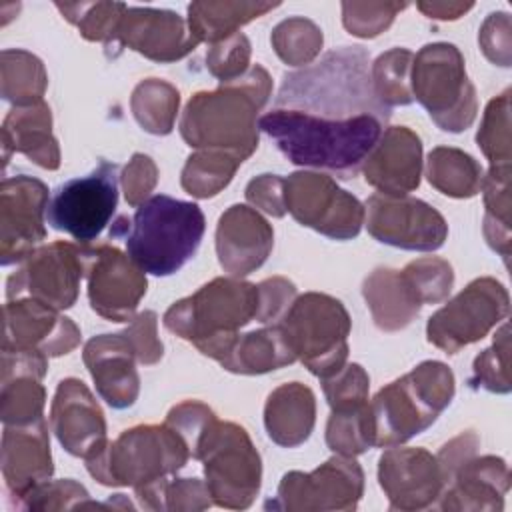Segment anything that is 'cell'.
<instances>
[{"label": "cell", "instance_id": "obj_1", "mask_svg": "<svg viewBox=\"0 0 512 512\" xmlns=\"http://www.w3.org/2000/svg\"><path fill=\"white\" fill-rule=\"evenodd\" d=\"M370 56L362 46H342L326 52L318 62L288 72L272 108L296 110L308 116L342 122L356 116L390 120L372 86Z\"/></svg>", "mask_w": 512, "mask_h": 512}, {"label": "cell", "instance_id": "obj_2", "mask_svg": "<svg viewBox=\"0 0 512 512\" xmlns=\"http://www.w3.org/2000/svg\"><path fill=\"white\" fill-rule=\"evenodd\" d=\"M384 124L376 116L330 122L284 108H272L258 118V130L268 134L292 164L328 170L340 178H354L362 170Z\"/></svg>", "mask_w": 512, "mask_h": 512}, {"label": "cell", "instance_id": "obj_3", "mask_svg": "<svg viewBox=\"0 0 512 512\" xmlns=\"http://www.w3.org/2000/svg\"><path fill=\"white\" fill-rule=\"evenodd\" d=\"M272 94L270 74L254 64L212 92L194 94L180 118L184 142L246 160L258 148V114Z\"/></svg>", "mask_w": 512, "mask_h": 512}, {"label": "cell", "instance_id": "obj_4", "mask_svg": "<svg viewBox=\"0 0 512 512\" xmlns=\"http://www.w3.org/2000/svg\"><path fill=\"white\" fill-rule=\"evenodd\" d=\"M204 228L198 204L156 194L144 200L130 218L124 236L126 254L146 274L170 276L196 254Z\"/></svg>", "mask_w": 512, "mask_h": 512}, {"label": "cell", "instance_id": "obj_5", "mask_svg": "<svg viewBox=\"0 0 512 512\" xmlns=\"http://www.w3.org/2000/svg\"><path fill=\"white\" fill-rule=\"evenodd\" d=\"M454 398V374L438 360H426L380 388L370 402L374 446L390 448L430 428Z\"/></svg>", "mask_w": 512, "mask_h": 512}, {"label": "cell", "instance_id": "obj_6", "mask_svg": "<svg viewBox=\"0 0 512 512\" xmlns=\"http://www.w3.org/2000/svg\"><path fill=\"white\" fill-rule=\"evenodd\" d=\"M258 312V286L240 278H214L194 294L174 302L164 314V326L192 342L204 356L216 354Z\"/></svg>", "mask_w": 512, "mask_h": 512}, {"label": "cell", "instance_id": "obj_7", "mask_svg": "<svg viewBox=\"0 0 512 512\" xmlns=\"http://www.w3.org/2000/svg\"><path fill=\"white\" fill-rule=\"evenodd\" d=\"M190 450L180 434L164 424H140L90 456L86 470L104 486H132L134 492L168 482L186 466Z\"/></svg>", "mask_w": 512, "mask_h": 512}, {"label": "cell", "instance_id": "obj_8", "mask_svg": "<svg viewBox=\"0 0 512 512\" xmlns=\"http://www.w3.org/2000/svg\"><path fill=\"white\" fill-rule=\"evenodd\" d=\"M278 326L296 360L320 380L346 364L352 320L340 300L320 292L296 296Z\"/></svg>", "mask_w": 512, "mask_h": 512}, {"label": "cell", "instance_id": "obj_9", "mask_svg": "<svg viewBox=\"0 0 512 512\" xmlns=\"http://www.w3.org/2000/svg\"><path fill=\"white\" fill-rule=\"evenodd\" d=\"M412 96L432 122L446 132L466 130L478 112L476 90L468 80L464 58L454 44H426L414 54L410 74Z\"/></svg>", "mask_w": 512, "mask_h": 512}, {"label": "cell", "instance_id": "obj_10", "mask_svg": "<svg viewBox=\"0 0 512 512\" xmlns=\"http://www.w3.org/2000/svg\"><path fill=\"white\" fill-rule=\"evenodd\" d=\"M196 460H202L204 464L206 486L214 504L230 510H244L254 502L260 490L262 462L242 426L216 420L204 438Z\"/></svg>", "mask_w": 512, "mask_h": 512}, {"label": "cell", "instance_id": "obj_11", "mask_svg": "<svg viewBox=\"0 0 512 512\" xmlns=\"http://www.w3.org/2000/svg\"><path fill=\"white\" fill-rule=\"evenodd\" d=\"M510 312L508 290L490 276L472 280L448 304L436 310L428 324V342L446 354L482 340Z\"/></svg>", "mask_w": 512, "mask_h": 512}, {"label": "cell", "instance_id": "obj_12", "mask_svg": "<svg viewBox=\"0 0 512 512\" xmlns=\"http://www.w3.org/2000/svg\"><path fill=\"white\" fill-rule=\"evenodd\" d=\"M118 204V164H100L82 178L60 184L48 202L46 220L54 230L70 234L80 244L100 236Z\"/></svg>", "mask_w": 512, "mask_h": 512}, {"label": "cell", "instance_id": "obj_13", "mask_svg": "<svg viewBox=\"0 0 512 512\" xmlns=\"http://www.w3.org/2000/svg\"><path fill=\"white\" fill-rule=\"evenodd\" d=\"M86 248L64 240L36 248L8 276L6 300L32 298L58 312L72 308L86 276Z\"/></svg>", "mask_w": 512, "mask_h": 512}, {"label": "cell", "instance_id": "obj_14", "mask_svg": "<svg viewBox=\"0 0 512 512\" xmlns=\"http://www.w3.org/2000/svg\"><path fill=\"white\" fill-rule=\"evenodd\" d=\"M284 206L296 222L334 240L356 238L366 210L328 174L294 172L284 178Z\"/></svg>", "mask_w": 512, "mask_h": 512}, {"label": "cell", "instance_id": "obj_15", "mask_svg": "<svg viewBox=\"0 0 512 512\" xmlns=\"http://www.w3.org/2000/svg\"><path fill=\"white\" fill-rule=\"evenodd\" d=\"M364 492V472L354 456L334 454L312 472H288L266 508L288 512L354 510Z\"/></svg>", "mask_w": 512, "mask_h": 512}, {"label": "cell", "instance_id": "obj_16", "mask_svg": "<svg viewBox=\"0 0 512 512\" xmlns=\"http://www.w3.org/2000/svg\"><path fill=\"white\" fill-rule=\"evenodd\" d=\"M364 210L368 234L388 246L432 252L438 250L448 236L444 216L424 200L412 196L372 194Z\"/></svg>", "mask_w": 512, "mask_h": 512}, {"label": "cell", "instance_id": "obj_17", "mask_svg": "<svg viewBox=\"0 0 512 512\" xmlns=\"http://www.w3.org/2000/svg\"><path fill=\"white\" fill-rule=\"evenodd\" d=\"M86 280L92 310L112 322H128L146 294V272L110 244L86 248Z\"/></svg>", "mask_w": 512, "mask_h": 512}, {"label": "cell", "instance_id": "obj_18", "mask_svg": "<svg viewBox=\"0 0 512 512\" xmlns=\"http://www.w3.org/2000/svg\"><path fill=\"white\" fill-rule=\"evenodd\" d=\"M48 202V188L38 178L18 174L2 180L0 260L4 266L20 264L46 238L44 218Z\"/></svg>", "mask_w": 512, "mask_h": 512}, {"label": "cell", "instance_id": "obj_19", "mask_svg": "<svg viewBox=\"0 0 512 512\" xmlns=\"http://www.w3.org/2000/svg\"><path fill=\"white\" fill-rule=\"evenodd\" d=\"M378 482L390 510L402 512L434 506L444 490L438 460L424 448L390 446L378 460Z\"/></svg>", "mask_w": 512, "mask_h": 512}, {"label": "cell", "instance_id": "obj_20", "mask_svg": "<svg viewBox=\"0 0 512 512\" xmlns=\"http://www.w3.org/2000/svg\"><path fill=\"white\" fill-rule=\"evenodd\" d=\"M80 344V328L58 310L18 298L4 304L2 350H34L50 356L72 352Z\"/></svg>", "mask_w": 512, "mask_h": 512}, {"label": "cell", "instance_id": "obj_21", "mask_svg": "<svg viewBox=\"0 0 512 512\" xmlns=\"http://www.w3.org/2000/svg\"><path fill=\"white\" fill-rule=\"evenodd\" d=\"M50 428L60 446L88 460L106 446V420L92 392L78 378H64L50 406Z\"/></svg>", "mask_w": 512, "mask_h": 512}, {"label": "cell", "instance_id": "obj_22", "mask_svg": "<svg viewBox=\"0 0 512 512\" xmlns=\"http://www.w3.org/2000/svg\"><path fill=\"white\" fill-rule=\"evenodd\" d=\"M114 44L128 46L154 62H176L200 42L190 32L188 22L172 10L126 8Z\"/></svg>", "mask_w": 512, "mask_h": 512}, {"label": "cell", "instance_id": "obj_23", "mask_svg": "<svg viewBox=\"0 0 512 512\" xmlns=\"http://www.w3.org/2000/svg\"><path fill=\"white\" fill-rule=\"evenodd\" d=\"M366 182L386 196H408L422 176V142L406 126H388L362 164Z\"/></svg>", "mask_w": 512, "mask_h": 512}, {"label": "cell", "instance_id": "obj_24", "mask_svg": "<svg viewBox=\"0 0 512 512\" xmlns=\"http://www.w3.org/2000/svg\"><path fill=\"white\" fill-rule=\"evenodd\" d=\"M274 230L256 208L230 206L216 226V254L220 266L234 278L258 270L270 256Z\"/></svg>", "mask_w": 512, "mask_h": 512}, {"label": "cell", "instance_id": "obj_25", "mask_svg": "<svg viewBox=\"0 0 512 512\" xmlns=\"http://www.w3.org/2000/svg\"><path fill=\"white\" fill-rule=\"evenodd\" d=\"M82 360L96 384L98 394L112 408H128L140 392V378L134 362L136 352L124 332L100 334L86 342Z\"/></svg>", "mask_w": 512, "mask_h": 512}, {"label": "cell", "instance_id": "obj_26", "mask_svg": "<svg viewBox=\"0 0 512 512\" xmlns=\"http://www.w3.org/2000/svg\"><path fill=\"white\" fill-rule=\"evenodd\" d=\"M54 472L48 426L44 418L30 424H4L2 476L8 492L20 502L32 488L50 480Z\"/></svg>", "mask_w": 512, "mask_h": 512}, {"label": "cell", "instance_id": "obj_27", "mask_svg": "<svg viewBox=\"0 0 512 512\" xmlns=\"http://www.w3.org/2000/svg\"><path fill=\"white\" fill-rule=\"evenodd\" d=\"M510 488L508 464L498 456L468 458L444 486L438 506L442 510L500 512Z\"/></svg>", "mask_w": 512, "mask_h": 512}, {"label": "cell", "instance_id": "obj_28", "mask_svg": "<svg viewBox=\"0 0 512 512\" xmlns=\"http://www.w3.org/2000/svg\"><path fill=\"white\" fill-rule=\"evenodd\" d=\"M4 164L12 152L24 154L46 170L60 166L58 140L52 134V114L46 102L32 106H14L2 124Z\"/></svg>", "mask_w": 512, "mask_h": 512}, {"label": "cell", "instance_id": "obj_29", "mask_svg": "<svg viewBox=\"0 0 512 512\" xmlns=\"http://www.w3.org/2000/svg\"><path fill=\"white\" fill-rule=\"evenodd\" d=\"M374 324L384 332L406 328L420 312L422 300L404 270L376 268L362 284Z\"/></svg>", "mask_w": 512, "mask_h": 512}, {"label": "cell", "instance_id": "obj_30", "mask_svg": "<svg viewBox=\"0 0 512 512\" xmlns=\"http://www.w3.org/2000/svg\"><path fill=\"white\" fill-rule=\"evenodd\" d=\"M314 422L316 398L308 386L288 382L270 392L264 406V426L272 442L284 448L300 446L312 434Z\"/></svg>", "mask_w": 512, "mask_h": 512}, {"label": "cell", "instance_id": "obj_31", "mask_svg": "<svg viewBox=\"0 0 512 512\" xmlns=\"http://www.w3.org/2000/svg\"><path fill=\"white\" fill-rule=\"evenodd\" d=\"M224 370L234 374H266L296 362L278 324L246 334H236L214 358Z\"/></svg>", "mask_w": 512, "mask_h": 512}, {"label": "cell", "instance_id": "obj_32", "mask_svg": "<svg viewBox=\"0 0 512 512\" xmlns=\"http://www.w3.org/2000/svg\"><path fill=\"white\" fill-rule=\"evenodd\" d=\"M278 6V2H192L186 22L198 42L214 44Z\"/></svg>", "mask_w": 512, "mask_h": 512}, {"label": "cell", "instance_id": "obj_33", "mask_svg": "<svg viewBox=\"0 0 512 512\" xmlns=\"http://www.w3.org/2000/svg\"><path fill=\"white\" fill-rule=\"evenodd\" d=\"M426 178L430 186L452 198H472L482 186V166L464 150L438 146L428 154Z\"/></svg>", "mask_w": 512, "mask_h": 512}, {"label": "cell", "instance_id": "obj_34", "mask_svg": "<svg viewBox=\"0 0 512 512\" xmlns=\"http://www.w3.org/2000/svg\"><path fill=\"white\" fill-rule=\"evenodd\" d=\"M2 98L14 106H32L42 102L48 86V74L38 56L26 50H2L0 54Z\"/></svg>", "mask_w": 512, "mask_h": 512}, {"label": "cell", "instance_id": "obj_35", "mask_svg": "<svg viewBox=\"0 0 512 512\" xmlns=\"http://www.w3.org/2000/svg\"><path fill=\"white\" fill-rule=\"evenodd\" d=\"M180 106L178 90L158 78L142 80L130 98V108L136 122L150 134H170Z\"/></svg>", "mask_w": 512, "mask_h": 512}, {"label": "cell", "instance_id": "obj_36", "mask_svg": "<svg viewBox=\"0 0 512 512\" xmlns=\"http://www.w3.org/2000/svg\"><path fill=\"white\" fill-rule=\"evenodd\" d=\"M244 160L238 156L216 152V150H196L188 156L180 184L194 198L216 196L222 188L230 184L236 170Z\"/></svg>", "mask_w": 512, "mask_h": 512}, {"label": "cell", "instance_id": "obj_37", "mask_svg": "<svg viewBox=\"0 0 512 512\" xmlns=\"http://www.w3.org/2000/svg\"><path fill=\"white\" fill-rule=\"evenodd\" d=\"M40 376L28 372L2 374L0 392V418L4 424L20 426L30 424L42 416L46 390Z\"/></svg>", "mask_w": 512, "mask_h": 512}, {"label": "cell", "instance_id": "obj_38", "mask_svg": "<svg viewBox=\"0 0 512 512\" xmlns=\"http://www.w3.org/2000/svg\"><path fill=\"white\" fill-rule=\"evenodd\" d=\"M326 444L334 454L358 456L374 446L370 402L332 410L326 424Z\"/></svg>", "mask_w": 512, "mask_h": 512}, {"label": "cell", "instance_id": "obj_39", "mask_svg": "<svg viewBox=\"0 0 512 512\" xmlns=\"http://www.w3.org/2000/svg\"><path fill=\"white\" fill-rule=\"evenodd\" d=\"M412 62H414V52L406 48H392L374 60L370 68L372 86L378 100L386 108L406 106L414 100L412 86H410Z\"/></svg>", "mask_w": 512, "mask_h": 512}, {"label": "cell", "instance_id": "obj_40", "mask_svg": "<svg viewBox=\"0 0 512 512\" xmlns=\"http://www.w3.org/2000/svg\"><path fill=\"white\" fill-rule=\"evenodd\" d=\"M274 52L290 66H308L322 50V30L308 18L282 20L270 36Z\"/></svg>", "mask_w": 512, "mask_h": 512}, {"label": "cell", "instance_id": "obj_41", "mask_svg": "<svg viewBox=\"0 0 512 512\" xmlns=\"http://www.w3.org/2000/svg\"><path fill=\"white\" fill-rule=\"evenodd\" d=\"M62 16L78 26L80 34L90 42H104L106 46L116 40L118 24L126 12L122 2H80V4H54Z\"/></svg>", "mask_w": 512, "mask_h": 512}, {"label": "cell", "instance_id": "obj_42", "mask_svg": "<svg viewBox=\"0 0 512 512\" xmlns=\"http://www.w3.org/2000/svg\"><path fill=\"white\" fill-rule=\"evenodd\" d=\"M476 142L488 158L490 168L510 166V90L492 98L484 110Z\"/></svg>", "mask_w": 512, "mask_h": 512}, {"label": "cell", "instance_id": "obj_43", "mask_svg": "<svg viewBox=\"0 0 512 512\" xmlns=\"http://www.w3.org/2000/svg\"><path fill=\"white\" fill-rule=\"evenodd\" d=\"M508 350H510V338H508V324L504 322L496 332L492 346L476 356L470 384L474 388H484L488 392L508 394L512 388L510 372H508Z\"/></svg>", "mask_w": 512, "mask_h": 512}, {"label": "cell", "instance_id": "obj_44", "mask_svg": "<svg viewBox=\"0 0 512 512\" xmlns=\"http://www.w3.org/2000/svg\"><path fill=\"white\" fill-rule=\"evenodd\" d=\"M406 6V2H342V24L352 36L374 38L384 32Z\"/></svg>", "mask_w": 512, "mask_h": 512}, {"label": "cell", "instance_id": "obj_45", "mask_svg": "<svg viewBox=\"0 0 512 512\" xmlns=\"http://www.w3.org/2000/svg\"><path fill=\"white\" fill-rule=\"evenodd\" d=\"M402 270L416 286L422 304H436L448 298L454 284V272L448 260L438 256H424L412 260Z\"/></svg>", "mask_w": 512, "mask_h": 512}, {"label": "cell", "instance_id": "obj_46", "mask_svg": "<svg viewBox=\"0 0 512 512\" xmlns=\"http://www.w3.org/2000/svg\"><path fill=\"white\" fill-rule=\"evenodd\" d=\"M206 68L220 82L240 78L250 68V42L242 32H236L220 42L210 44L206 52Z\"/></svg>", "mask_w": 512, "mask_h": 512}, {"label": "cell", "instance_id": "obj_47", "mask_svg": "<svg viewBox=\"0 0 512 512\" xmlns=\"http://www.w3.org/2000/svg\"><path fill=\"white\" fill-rule=\"evenodd\" d=\"M216 420L218 418L212 412V408H208L206 404L196 402V400H186V402L176 404L168 412L164 422L180 434V438L186 442V446L190 450V456L196 458L204 438L208 436V432Z\"/></svg>", "mask_w": 512, "mask_h": 512}, {"label": "cell", "instance_id": "obj_48", "mask_svg": "<svg viewBox=\"0 0 512 512\" xmlns=\"http://www.w3.org/2000/svg\"><path fill=\"white\" fill-rule=\"evenodd\" d=\"M90 506L88 492L82 484L66 480H46L32 488L20 502L18 508L24 510H66Z\"/></svg>", "mask_w": 512, "mask_h": 512}, {"label": "cell", "instance_id": "obj_49", "mask_svg": "<svg viewBox=\"0 0 512 512\" xmlns=\"http://www.w3.org/2000/svg\"><path fill=\"white\" fill-rule=\"evenodd\" d=\"M322 388L332 410L360 406L368 402L370 378L360 364L352 362L344 364L336 374L322 378Z\"/></svg>", "mask_w": 512, "mask_h": 512}, {"label": "cell", "instance_id": "obj_50", "mask_svg": "<svg viewBox=\"0 0 512 512\" xmlns=\"http://www.w3.org/2000/svg\"><path fill=\"white\" fill-rule=\"evenodd\" d=\"M296 286L282 276L266 278L258 284V312L256 320L262 324H278L296 300Z\"/></svg>", "mask_w": 512, "mask_h": 512}, {"label": "cell", "instance_id": "obj_51", "mask_svg": "<svg viewBox=\"0 0 512 512\" xmlns=\"http://www.w3.org/2000/svg\"><path fill=\"white\" fill-rule=\"evenodd\" d=\"M120 182L126 202L132 208H138L144 200H148L150 192L154 190L158 182V168L150 156L136 152L124 166Z\"/></svg>", "mask_w": 512, "mask_h": 512}, {"label": "cell", "instance_id": "obj_52", "mask_svg": "<svg viewBox=\"0 0 512 512\" xmlns=\"http://www.w3.org/2000/svg\"><path fill=\"white\" fill-rule=\"evenodd\" d=\"M126 338L130 340L134 352H136V360L144 366L156 364L162 358V342L158 338V318L156 312L152 310H144L138 316H134L128 324V328L124 330Z\"/></svg>", "mask_w": 512, "mask_h": 512}, {"label": "cell", "instance_id": "obj_53", "mask_svg": "<svg viewBox=\"0 0 512 512\" xmlns=\"http://www.w3.org/2000/svg\"><path fill=\"white\" fill-rule=\"evenodd\" d=\"M484 194V218L510 226V166L490 168L480 186Z\"/></svg>", "mask_w": 512, "mask_h": 512}, {"label": "cell", "instance_id": "obj_54", "mask_svg": "<svg viewBox=\"0 0 512 512\" xmlns=\"http://www.w3.org/2000/svg\"><path fill=\"white\" fill-rule=\"evenodd\" d=\"M478 44L490 62L508 68L510 66V16L506 12L488 14V18L480 28Z\"/></svg>", "mask_w": 512, "mask_h": 512}, {"label": "cell", "instance_id": "obj_55", "mask_svg": "<svg viewBox=\"0 0 512 512\" xmlns=\"http://www.w3.org/2000/svg\"><path fill=\"white\" fill-rule=\"evenodd\" d=\"M214 502L200 478H172L164 490V510H206Z\"/></svg>", "mask_w": 512, "mask_h": 512}, {"label": "cell", "instance_id": "obj_56", "mask_svg": "<svg viewBox=\"0 0 512 512\" xmlns=\"http://www.w3.org/2000/svg\"><path fill=\"white\" fill-rule=\"evenodd\" d=\"M246 200L266 212L268 216L282 218L286 214L284 206V178L276 174H262L248 182L246 186Z\"/></svg>", "mask_w": 512, "mask_h": 512}, {"label": "cell", "instance_id": "obj_57", "mask_svg": "<svg viewBox=\"0 0 512 512\" xmlns=\"http://www.w3.org/2000/svg\"><path fill=\"white\" fill-rule=\"evenodd\" d=\"M480 446V438L476 432L472 430H466L462 434H458L456 438H452L448 444H444L440 448V452L436 454V460H438V466H440V472H442V480H444V486L448 484V480L452 478V474L468 460L476 454Z\"/></svg>", "mask_w": 512, "mask_h": 512}, {"label": "cell", "instance_id": "obj_58", "mask_svg": "<svg viewBox=\"0 0 512 512\" xmlns=\"http://www.w3.org/2000/svg\"><path fill=\"white\" fill-rule=\"evenodd\" d=\"M474 4L472 2H418L416 8L434 20H456L464 16Z\"/></svg>", "mask_w": 512, "mask_h": 512}]
</instances>
